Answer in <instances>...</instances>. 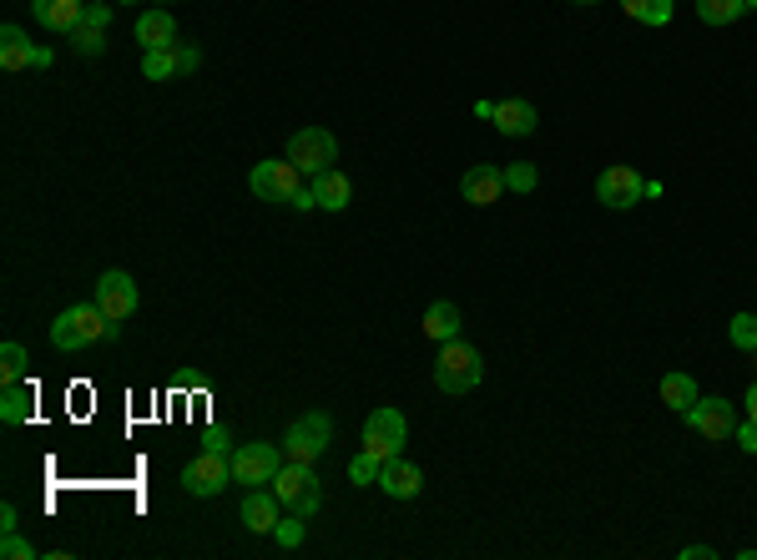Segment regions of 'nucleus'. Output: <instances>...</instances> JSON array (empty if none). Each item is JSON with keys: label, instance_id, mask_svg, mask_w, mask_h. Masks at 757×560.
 Returning <instances> with one entry per match:
<instances>
[{"label": "nucleus", "instance_id": "1", "mask_svg": "<svg viewBox=\"0 0 757 560\" xmlns=\"http://www.w3.org/2000/svg\"><path fill=\"white\" fill-rule=\"evenodd\" d=\"M112 334V318L101 313V303H71V309L56 313V324H51V344L62 354H76L97 344V338Z\"/></svg>", "mask_w": 757, "mask_h": 560}, {"label": "nucleus", "instance_id": "2", "mask_svg": "<svg viewBox=\"0 0 757 560\" xmlns=\"http://www.w3.org/2000/svg\"><path fill=\"white\" fill-rule=\"evenodd\" d=\"M485 379V359L475 354V344L465 338H449L435 359V389L439 394H475Z\"/></svg>", "mask_w": 757, "mask_h": 560}, {"label": "nucleus", "instance_id": "3", "mask_svg": "<svg viewBox=\"0 0 757 560\" xmlns=\"http://www.w3.org/2000/svg\"><path fill=\"white\" fill-rule=\"evenodd\" d=\"M283 157L299 167L303 177H319V172H329V167L338 163V142H334V132H323V126H303V132L288 137Z\"/></svg>", "mask_w": 757, "mask_h": 560}, {"label": "nucleus", "instance_id": "4", "mask_svg": "<svg viewBox=\"0 0 757 560\" xmlns=\"http://www.w3.org/2000/svg\"><path fill=\"white\" fill-rule=\"evenodd\" d=\"M274 495L299 515H319V505H323L319 474H313V464H303V460H288L283 470L274 474Z\"/></svg>", "mask_w": 757, "mask_h": 560}, {"label": "nucleus", "instance_id": "5", "mask_svg": "<svg viewBox=\"0 0 757 560\" xmlns=\"http://www.w3.org/2000/svg\"><path fill=\"white\" fill-rule=\"evenodd\" d=\"M329 435H334V419L323 410H313V414H303V419H293L288 424V435H283V455L288 460H303V464H313L329 449Z\"/></svg>", "mask_w": 757, "mask_h": 560}, {"label": "nucleus", "instance_id": "6", "mask_svg": "<svg viewBox=\"0 0 757 560\" xmlns=\"http://www.w3.org/2000/svg\"><path fill=\"white\" fill-rule=\"evenodd\" d=\"M288 464L283 445H237L233 449V480L237 485H274V474Z\"/></svg>", "mask_w": 757, "mask_h": 560}, {"label": "nucleus", "instance_id": "7", "mask_svg": "<svg viewBox=\"0 0 757 560\" xmlns=\"http://www.w3.org/2000/svg\"><path fill=\"white\" fill-rule=\"evenodd\" d=\"M233 485V460L227 455H218V449H202V455H192V464L182 470V490L198 500H212L218 490Z\"/></svg>", "mask_w": 757, "mask_h": 560}, {"label": "nucleus", "instance_id": "8", "mask_svg": "<svg viewBox=\"0 0 757 560\" xmlns=\"http://www.w3.org/2000/svg\"><path fill=\"white\" fill-rule=\"evenodd\" d=\"M303 182H309V177L288 163V157H278V163H258L253 167V177H248V187H253V198L258 202H293V192H299Z\"/></svg>", "mask_w": 757, "mask_h": 560}, {"label": "nucleus", "instance_id": "9", "mask_svg": "<svg viewBox=\"0 0 757 560\" xmlns=\"http://www.w3.org/2000/svg\"><path fill=\"white\" fill-rule=\"evenodd\" d=\"M404 435H410V424H404V414H399V410H389V404L364 419V449H374L379 460L404 455Z\"/></svg>", "mask_w": 757, "mask_h": 560}, {"label": "nucleus", "instance_id": "10", "mask_svg": "<svg viewBox=\"0 0 757 560\" xmlns=\"http://www.w3.org/2000/svg\"><path fill=\"white\" fill-rule=\"evenodd\" d=\"M687 424H692L702 439H712V445H722V439L737 435V410L727 404V399H697L692 410H687Z\"/></svg>", "mask_w": 757, "mask_h": 560}, {"label": "nucleus", "instance_id": "11", "mask_svg": "<svg viewBox=\"0 0 757 560\" xmlns=\"http://www.w3.org/2000/svg\"><path fill=\"white\" fill-rule=\"evenodd\" d=\"M597 198L606 202L611 212H626V208H636V202L646 198V182L636 177V167H606V172L597 177Z\"/></svg>", "mask_w": 757, "mask_h": 560}, {"label": "nucleus", "instance_id": "12", "mask_svg": "<svg viewBox=\"0 0 757 560\" xmlns=\"http://www.w3.org/2000/svg\"><path fill=\"white\" fill-rule=\"evenodd\" d=\"M97 303H101V313H107L112 324L132 318V313H137V283H132V273H122V268L101 273L97 278Z\"/></svg>", "mask_w": 757, "mask_h": 560}, {"label": "nucleus", "instance_id": "13", "mask_svg": "<svg viewBox=\"0 0 757 560\" xmlns=\"http://www.w3.org/2000/svg\"><path fill=\"white\" fill-rule=\"evenodd\" d=\"M278 505H283V500L274 495V490H263V485H253L248 495H243V525H248L253 536H274V525L283 520V515H278Z\"/></svg>", "mask_w": 757, "mask_h": 560}, {"label": "nucleus", "instance_id": "14", "mask_svg": "<svg viewBox=\"0 0 757 560\" xmlns=\"http://www.w3.org/2000/svg\"><path fill=\"white\" fill-rule=\"evenodd\" d=\"M379 490H385L389 500H414L424 490V470L410 464L404 455H394V460H385V470H379Z\"/></svg>", "mask_w": 757, "mask_h": 560}, {"label": "nucleus", "instance_id": "15", "mask_svg": "<svg viewBox=\"0 0 757 560\" xmlns=\"http://www.w3.org/2000/svg\"><path fill=\"white\" fill-rule=\"evenodd\" d=\"M31 15L56 36H71L76 25L87 21V5L81 0H31Z\"/></svg>", "mask_w": 757, "mask_h": 560}, {"label": "nucleus", "instance_id": "16", "mask_svg": "<svg viewBox=\"0 0 757 560\" xmlns=\"http://www.w3.org/2000/svg\"><path fill=\"white\" fill-rule=\"evenodd\" d=\"M459 192H465V202H475V208H490V202H500V192H505V172L475 163L470 172L459 177Z\"/></svg>", "mask_w": 757, "mask_h": 560}, {"label": "nucleus", "instance_id": "17", "mask_svg": "<svg viewBox=\"0 0 757 560\" xmlns=\"http://www.w3.org/2000/svg\"><path fill=\"white\" fill-rule=\"evenodd\" d=\"M137 41H142V51H172L177 46L172 11H142L137 15Z\"/></svg>", "mask_w": 757, "mask_h": 560}, {"label": "nucleus", "instance_id": "18", "mask_svg": "<svg viewBox=\"0 0 757 560\" xmlns=\"http://www.w3.org/2000/svg\"><path fill=\"white\" fill-rule=\"evenodd\" d=\"M313 182V198H319V208L323 212H344L348 202H354V182H348L338 167H329V172H319V177H309Z\"/></svg>", "mask_w": 757, "mask_h": 560}, {"label": "nucleus", "instance_id": "19", "mask_svg": "<svg viewBox=\"0 0 757 560\" xmlns=\"http://www.w3.org/2000/svg\"><path fill=\"white\" fill-rule=\"evenodd\" d=\"M490 122L505 132V137H531L535 126H541V116H535L531 101H496V116Z\"/></svg>", "mask_w": 757, "mask_h": 560}, {"label": "nucleus", "instance_id": "20", "mask_svg": "<svg viewBox=\"0 0 757 560\" xmlns=\"http://www.w3.org/2000/svg\"><path fill=\"white\" fill-rule=\"evenodd\" d=\"M31 56H36L31 36H25L21 25H5V31H0V66H5V71H25Z\"/></svg>", "mask_w": 757, "mask_h": 560}, {"label": "nucleus", "instance_id": "21", "mask_svg": "<svg viewBox=\"0 0 757 560\" xmlns=\"http://www.w3.org/2000/svg\"><path fill=\"white\" fill-rule=\"evenodd\" d=\"M424 334L435 338V344H449V338H459V309L449 299H439V303H430L424 309Z\"/></svg>", "mask_w": 757, "mask_h": 560}, {"label": "nucleus", "instance_id": "22", "mask_svg": "<svg viewBox=\"0 0 757 560\" xmlns=\"http://www.w3.org/2000/svg\"><path fill=\"white\" fill-rule=\"evenodd\" d=\"M697 384H692V373H667V379H661V404H667V410H677V414H687L697 404Z\"/></svg>", "mask_w": 757, "mask_h": 560}, {"label": "nucleus", "instance_id": "23", "mask_svg": "<svg viewBox=\"0 0 757 560\" xmlns=\"http://www.w3.org/2000/svg\"><path fill=\"white\" fill-rule=\"evenodd\" d=\"M0 419H5V424H25V419H31V389H25V384H5V394H0Z\"/></svg>", "mask_w": 757, "mask_h": 560}, {"label": "nucleus", "instance_id": "24", "mask_svg": "<svg viewBox=\"0 0 757 560\" xmlns=\"http://www.w3.org/2000/svg\"><path fill=\"white\" fill-rule=\"evenodd\" d=\"M621 11L636 15L642 25H667L671 21V0H621Z\"/></svg>", "mask_w": 757, "mask_h": 560}, {"label": "nucleus", "instance_id": "25", "mask_svg": "<svg viewBox=\"0 0 757 560\" xmlns=\"http://www.w3.org/2000/svg\"><path fill=\"white\" fill-rule=\"evenodd\" d=\"M743 11H747L743 0H697V15L708 25H733Z\"/></svg>", "mask_w": 757, "mask_h": 560}, {"label": "nucleus", "instance_id": "26", "mask_svg": "<svg viewBox=\"0 0 757 560\" xmlns=\"http://www.w3.org/2000/svg\"><path fill=\"white\" fill-rule=\"evenodd\" d=\"M142 76H147V81H172L177 56L172 51H142Z\"/></svg>", "mask_w": 757, "mask_h": 560}, {"label": "nucleus", "instance_id": "27", "mask_svg": "<svg viewBox=\"0 0 757 560\" xmlns=\"http://www.w3.org/2000/svg\"><path fill=\"white\" fill-rule=\"evenodd\" d=\"M727 338H733V349L753 354V349H757V313H733V324H727Z\"/></svg>", "mask_w": 757, "mask_h": 560}, {"label": "nucleus", "instance_id": "28", "mask_svg": "<svg viewBox=\"0 0 757 560\" xmlns=\"http://www.w3.org/2000/svg\"><path fill=\"white\" fill-rule=\"evenodd\" d=\"M379 470H385V460H379L374 449H359L354 464H348V480H354V485H379Z\"/></svg>", "mask_w": 757, "mask_h": 560}, {"label": "nucleus", "instance_id": "29", "mask_svg": "<svg viewBox=\"0 0 757 560\" xmlns=\"http://www.w3.org/2000/svg\"><path fill=\"white\" fill-rule=\"evenodd\" d=\"M71 46H76V56H101V51H107V25H76Z\"/></svg>", "mask_w": 757, "mask_h": 560}, {"label": "nucleus", "instance_id": "30", "mask_svg": "<svg viewBox=\"0 0 757 560\" xmlns=\"http://www.w3.org/2000/svg\"><path fill=\"white\" fill-rule=\"evenodd\" d=\"M25 349L21 344H5V349H0V379H5V384H21L25 379Z\"/></svg>", "mask_w": 757, "mask_h": 560}, {"label": "nucleus", "instance_id": "31", "mask_svg": "<svg viewBox=\"0 0 757 560\" xmlns=\"http://www.w3.org/2000/svg\"><path fill=\"white\" fill-rule=\"evenodd\" d=\"M303 520H309V515H299V511L283 515V520L274 525V540H278V546H283V550H299L303 546Z\"/></svg>", "mask_w": 757, "mask_h": 560}, {"label": "nucleus", "instance_id": "32", "mask_svg": "<svg viewBox=\"0 0 757 560\" xmlns=\"http://www.w3.org/2000/svg\"><path fill=\"white\" fill-rule=\"evenodd\" d=\"M535 182H541V172H535L531 163H510L505 167V187H510V192H535Z\"/></svg>", "mask_w": 757, "mask_h": 560}, {"label": "nucleus", "instance_id": "33", "mask_svg": "<svg viewBox=\"0 0 757 560\" xmlns=\"http://www.w3.org/2000/svg\"><path fill=\"white\" fill-rule=\"evenodd\" d=\"M0 556H5V560H31V556H36V546H31V540H21V530H5V540H0Z\"/></svg>", "mask_w": 757, "mask_h": 560}, {"label": "nucleus", "instance_id": "34", "mask_svg": "<svg viewBox=\"0 0 757 560\" xmlns=\"http://www.w3.org/2000/svg\"><path fill=\"white\" fill-rule=\"evenodd\" d=\"M172 56H177V76H192L202 66V51L198 46H172Z\"/></svg>", "mask_w": 757, "mask_h": 560}, {"label": "nucleus", "instance_id": "35", "mask_svg": "<svg viewBox=\"0 0 757 560\" xmlns=\"http://www.w3.org/2000/svg\"><path fill=\"white\" fill-rule=\"evenodd\" d=\"M737 445H743L747 449V455H757V419H747V424H737Z\"/></svg>", "mask_w": 757, "mask_h": 560}, {"label": "nucleus", "instance_id": "36", "mask_svg": "<svg viewBox=\"0 0 757 560\" xmlns=\"http://www.w3.org/2000/svg\"><path fill=\"white\" fill-rule=\"evenodd\" d=\"M288 208H299V212H309V208H319V198H313V182H303L299 192H293V202Z\"/></svg>", "mask_w": 757, "mask_h": 560}, {"label": "nucleus", "instance_id": "37", "mask_svg": "<svg viewBox=\"0 0 757 560\" xmlns=\"http://www.w3.org/2000/svg\"><path fill=\"white\" fill-rule=\"evenodd\" d=\"M107 21H112V5H101L97 0V5H87V21L81 25H107Z\"/></svg>", "mask_w": 757, "mask_h": 560}, {"label": "nucleus", "instance_id": "38", "mask_svg": "<svg viewBox=\"0 0 757 560\" xmlns=\"http://www.w3.org/2000/svg\"><path fill=\"white\" fill-rule=\"evenodd\" d=\"M21 525V511L15 505H0V530H15Z\"/></svg>", "mask_w": 757, "mask_h": 560}, {"label": "nucleus", "instance_id": "39", "mask_svg": "<svg viewBox=\"0 0 757 560\" xmlns=\"http://www.w3.org/2000/svg\"><path fill=\"white\" fill-rule=\"evenodd\" d=\"M208 449H218V455H227V429H208Z\"/></svg>", "mask_w": 757, "mask_h": 560}, {"label": "nucleus", "instance_id": "40", "mask_svg": "<svg viewBox=\"0 0 757 560\" xmlns=\"http://www.w3.org/2000/svg\"><path fill=\"white\" fill-rule=\"evenodd\" d=\"M51 61H56V56H51V51L46 46H36V56H31V66H36V71H46V66Z\"/></svg>", "mask_w": 757, "mask_h": 560}, {"label": "nucleus", "instance_id": "41", "mask_svg": "<svg viewBox=\"0 0 757 560\" xmlns=\"http://www.w3.org/2000/svg\"><path fill=\"white\" fill-rule=\"evenodd\" d=\"M682 556H687V560H708V556H717V550H712V546H687Z\"/></svg>", "mask_w": 757, "mask_h": 560}, {"label": "nucleus", "instance_id": "42", "mask_svg": "<svg viewBox=\"0 0 757 560\" xmlns=\"http://www.w3.org/2000/svg\"><path fill=\"white\" fill-rule=\"evenodd\" d=\"M743 404H747V419H757V379H753V389H747Z\"/></svg>", "mask_w": 757, "mask_h": 560}, {"label": "nucleus", "instance_id": "43", "mask_svg": "<svg viewBox=\"0 0 757 560\" xmlns=\"http://www.w3.org/2000/svg\"><path fill=\"white\" fill-rule=\"evenodd\" d=\"M743 5H747V11H757V0H743Z\"/></svg>", "mask_w": 757, "mask_h": 560}, {"label": "nucleus", "instance_id": "44", "mask_svg": "<svg viewBox=\"0 0 757 560\" xmlns=\"http://www.w3.org/2000/svg\"><path fill=\"white\" fill-rule=\"evenodd\" d=\"M576 5H597V0H576Z\"/></svg>", "mask_w": 757, "mask_h": 560}, {"label": "nucleus", "instance_id": "45", "mask_svg": "<svg viewBox=\"0 0 757 560\" xmlns=\"http://www.w3.org/2000/svg\"><path fill=\"white\" fill-rule=\"evenodd\" d=\"M753 359H757V349H753Z\"/></svg>", "mask_w": 757, "mask_h": 560}]
</instances>
